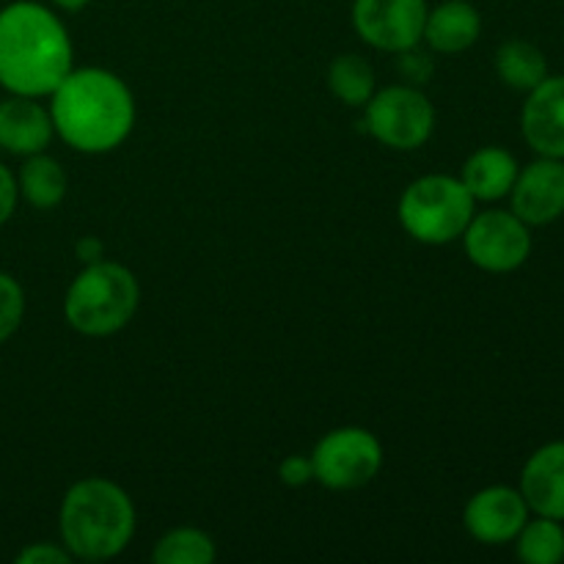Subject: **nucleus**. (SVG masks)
I'll list each match as a JSON object with an SVG mask.
<instances>
[{
  "label": "nucleus",
  "mask_w": 564,
  "mask_h": 564,
  "mask_svg": "<svg viewBox=\"0 0 564 564\" xmlns=\"http://www.w3.org/2000/svg\"><path fill=\"white\" fill-rule=\"evenodd\" d=\"M510 209L527 226H549L564 215V160L540 158L523 165L510 191Z\"/></svg>",
  "instance_id": "9b49d317"
},
{
  "label": "nucleus",
  "mask_w": 564,
  "mask_h": 564,
  "mask_svg": "<svg viewBox=\"0 0 564 564\" xmlns=\"http://www.w3.org/2000/svg\"><path fill=\"white\" fill-rule=\"evenodd\" d=\"M135 527V505L113 479L83 477L61 499L58 532L72 560H116L132 543Z\"/></svg>",
  "instance_id": "7ed1b4c3"
},
{
  "label": "nucleus",
  "mask_w": 564,
  "mask_h": 564,
  "mask_svg": "<svg viewBox=\"0 0 564 564\" xmlns=\"http://www.w3.org/2000/svg\"><path fill=\"white\" fill-rule=\"evenodd\" d=\"M496 75L512 91L529 94L534 86L551 75L549 58L538 44L527 42V39H507L499 50H496Z\"/></svg>",
  "instance_id": "a211bd4d"
},
{
  "label": "nucleus",
  "mask_w": 564,
  "mask_h": 564,
  "mask_svg": "<svg viewBox=\"0 0 564 564\" xmlns=\"http://www.w3.org/2000/svg\"><path fill=\"white\" fill-rule=\"evenodd\" d=\"M518 171H521V165L510 149L482 147L463 163L460 182L468 187L474 202L494 204L510 196Z\"/></svg>",
  "instance_id": "dca6fc26"
},
{
  "label": "nucleus",
  "mask_w": 564,
  "mask_h": 564,
  "mask_svg": "<svg viewBox=\"0 0 564 564\" xmlns=\"http://www.w3.org/2000/svg\"><path fill=\"white\" fill-rule=\"evenodd\" d=\"M369 135L394 152L422 149L435 132V108L422 86L394 83L372 94L364 105Z\"/></svg>",
  "instance_id": "423d86ee"
},
{
  "label": "nucleus",
  "mask_w": 564,
  "mask_h": 564,
  "mask_svg": "<svg viewBox=\"0 0 564 564\" xmlns=\"http://www.w3.org/2000/svg\"><path fill=\"white\" fill-rule=\"evenodd\" d=\"M400 75L402 80L411 83V86H424L427 77L433 75V61H430V55L422 53L419 47L405 50V53H400Z\"/></svg>",
  "instance_id": "b1692460"
},
{
  "label": "nucleus",
  "mask_w": 564,
  "mask_h": 564,
  "mask_svg": "<svg viewBox=\"0 0 564 564\" xmlns=\"http://www.w3.org/2000/svg\"><path fill=\"white\" fill-rule=\"evenodd\" d=\"M17 202H20V191H17V174H11L9 165L0 163V229L11 220L17 213Z\"/></svg>",
  "instance_id": "a878e982"
},
{
  "label": "nucleus",
  "mask_w": 564,
  "mask_h": 564,
  "mask_svg": "<svg viewBox=\"0 0 564 564\" xmlns=\"http://www.w3.org/2000/svg\"><path fill=\"white\" fill-rule=\"evenodd\" d=\"M477 213V202L460 176L424 174L402 191L397 215L411 240L422 246H449L460 240Z\"/></svg>",
  "instance_id": "39448f33"
},
{
  "label": "nucleus",
  "mask_w": 564,
  "mask_h": 564,
  "mask_svg": "<svg viewBox=\"0 0 564 564\" xmlns=\"http://www.w3.org/2000/svg\"><path fill=\"white\" fill-rule=\"evenodd\" d=\"M17 564H69L72 560L69 551L64 549V543H31L17 554Z\"/></svg>",
  "instance_id": "5701e85b"
},
{
  "label": "nucleus",
  "mask_w": 564,
  "mask_h": 564,
  "mask_svg": "<svg viewBox=\"0 0 564 564\" xmlns=\"http://www.w3.org/2000/svg\"><path fill=\"white\" fill-rule=\"evenodd\" d=\"M471 3H474V0H471Z\"/></svg>",
  "instance_id": "c85d7f7f"
},
{
  "label": "nucleus",
  "mask_w": 564,
  "mask_h": 564,
  "mask_svg": "<svg viewBox=\"0 0 564 564\" xmlns=\"http://www.w3.org/2000/svg\"><path fill=\"white\" fill-rule=\"evenodd\" d=\"M102 253L105 248L97 237H83V240L77 242V257H80V262H97V259H105Z\"/></svg>",
  "instance_id": "bb28decb"
},
{
  "label": "nucleus",
  "mask_w": 564,
  "mask_h": 564,
  "mask_svg": "<svg viewBox=\"0 0 564 564\" xmlns=\"http://www.w3.org/2000/svg\"><path fill=\"white\" fill-rule=\"evenodd\" d=\"M518 490L532 516L564 523V441H551L534 449L521 468Z\"/></svg>",
  "instance_id": "4468645a"
},
{
  "label": "nucleus",
  "mask_w": 564,
  "mask_h": 564,
  "mask_svg": "<svg viewBox=\"0 0 564 564\" xmlns=\"http://www.w3.org/2000/svg\"><path fill=\"white\" fill-rule=\"evenodd\" d=\"M532 510L521 490L510 485H490L468 499L463 510V527L477 543L507 545L518 538Z\"/></svg>",
  "instance_id": "9d476101"
},
{
  "label": "nucleus",
  "mask_w": 564,
  "mask_h": 564,
  "mask_svg": "<svg viewBox=\"0 0 564 564\" xmlns=\"http://www.w3.org/2000/svg\"><path fill=\"white\" fill-rule=\"evenodd\" d=\"M25 319V290L11 273L0 270V345L20 330Z\"/></svg>",
  "instance_id": "4be33fe9"
},
{
  "label": "nucleus",
  "mask_w": 564,
  "mask_h": 564,
  "mask_svg": "<svg viewBox=\"0 0 564 564\" xmlns=\"http://www.w3.org/2000/svg\"><path fill=\"white\" fill-rule=\"evenodd\" d=\"M314 482L345 494L367 488L383 468V444L364 427H336L312 449Z\"/></svg>",
  "instance_id": "0eeeda50"
},
{
  "label": "nucleus",
  "mask_w": 564,
  "mask_h": 564,
  "mask_svg": "<svg viewBox=\"0 0 564 564\" xmlns=\"http://www.w3.org/2000/svg\"><path fill=\"white\" fill-rule=\"evenodd\" d=\"M521 135L540 158L564 160V75H549L527 94Z\"/></svg>",
  "instance_id": "f8f14e48"
},
{
  "label": "nucleus",
  "mask_w": 564,
  "mask_h": 564,
  "mask_svg": "<svg viewBox=\"0 0 564 564\" xmlns=\"http://www.w3.org/2000/svg\"><path fill=\"white\" fill-rule=\"evenodd\" d=\"M463 251L474 268L485 273H516L532 257V226L523 224L512 209L474 213L463 231Z\"/></svg>",
  "instance_id": "6e6552de"
},
{
  "label": "nucleus",
  "mask_w": 564,
  "mask_h": 564,
  "mask_svg": "<svg viewBox=\"0 0 564 564\" xmlns=\"http://www.w3.org/2000/svg\"><path fill=\"white\" fill-rule=\"evenodd\" d=\"M50 3L61 11H80V9H86L91 0H50Z\"/></svg>",
  "instance_id": "cd10ccee"
},
{
  "label": "nucleus",
  "mask_w": 564,
  "mask_h": 564,
  "mask_svg": "<svg viewBox=\"0 0 564 564\" xmlns=\"http://www.w3.org/2000/svg\"><path fill=\"white\" fill-rule=\"evenodd\" d=\"M328 88L341 105L364 108L372 99V94L378 91L372 64L358 53L336 55L328 66Z\"/></svg>",
  "instance_id": "6ab92c4d"
},
{
  "label": "nucleus",
  "mask_w": 564,
  "mask_h": 564,
  "mask_svg": "<svg viewBox=\"0 0 564 564\" xmlns=\"http://www.w3.org/2000/svg\"><path fill=\"white\" fill-rule=\"evenodd\" d=\"M55 135L83 154H108L135 127V97L116 72L102 66H72L50 94Z\"/></svg>",
  "instance_id": "f257e3e1"
},
{
  "label": "nucleus",
  "mask_w": 564,
  "mask_h": 564,
  "mask_svg": "<svg viewBox=\"0 0 564 564\" xmlns=\"http://www.w3.org/2000/svg\"><path fill=\"white\" fill-rule=\"evenodd\" d=\"M512 545H516V556L523 564H562L564 523L545 516H529Z\"/></svg>",
  "instance_id": "aec40b11"
},
{
  "label": "nucleus",
  "mask_w": 564,
  "mask_h": 564,
  "mask_svg": "<svg viewBox=\"0 0 564 564\" xmlns=\"http://www.w3.org/2000/svg\"><path fill=\"white\" fill-rule=\"evenodd\" d=\"M53 138V116L36 97L9 94L0 99V152L31 158V154L47 152Z\"/></svg>",
  "instance_id": "ddd939ff"
},
{
  "label": "nucleus",
  "mask_w": 564,
  "mask_h": 564,
  "mask_svg": "<svg viewBox=\"0 0 564 564\" xmlns=\"http://www.w3.org/2000/svg\"><path fill=\"white\" fill-rule=\"evenodd\" d=\"M141 306V284L121 262L97 259L72 279L64 295V317L72 330L102 339L124 330Z\"/></svg>",
  "instance_id": "20e7f679"
},
{
  "label": "nucleus",
  "mask_w": 564,
  "mask_h": 564,
  "mask_svg": "<svg viewBox=\"0 0 564 564\" xmlns=\"http://www.w3.org/2000/svg\"><path fill=\"white\" fill-rule=\"evenodd\" d=\"M279 479L286 488H303V485L314 482V466L308 455H290L281 460Z\"/></svg>",
  "instance_id": "393cba45"
},
{
  "label": "nucleus",
  "mask_w": 564,
  "mask_h": 564,
  "mask_svg": "<svg viewBox=\"0 0 564 564\" xmlns=\"http://www.w3.org/2000/svg\"><path fill=\"white\" fill-rule=\"evenodd\" d=\"M66 180L64 165L55 158H50L47 152L31 154V158H22L20 171H17V191L25 204H31L33 209H55L66 198Z\"/></svg>",
  "instance_id": "f3484780"
},
{
  "label": "nucleus",
  "mask_w": 564,
  "mask_h": 564,
  "mask_svg": "<svg viewBox=\"0 0 564 564\" xmlns=\"http://www.w3.org/2000/svg\"><path fill=\"white\" fill-rule=\"evenodd\" d=\"M215 556V540L196 527L171 529L154 543L152 551V562L158 564H209Z\"/></svg>",
  "instance_id": "412c9836"
},
{
  "label": "nucleus",
  "mask_w": 564,
  "mask_h": 564,
  "mask_svg": "<svg viewBox=\"0 0 564 564\" xmlns=\"http://www.w3.org/2000/svg\"><path fill=\"white\" fill-rule=\"evenodd\" d=\"M427 11V0H352V28L369 47L400 55L422 44Z\"/></svg>",
  "instance_id": "1a4fd4ad"
},
{
  "label": "nucleus",
  "mask_w": 564,
  "mask_h": 564,
  "mask_svg": "<svg viewBox=\"0 0 564 564\" xmlns=\"http://www.w3.org/2000/svg\"><path fill=\"white\" fill-rule=\"evenodd\" d=\"M482 33V17L471 0H444L427 11L422 42L433 53L457 55L477 44Z\"/></svg>",
  "instance_id": "2eb2a0df"
},
{
  "label": "nucleus",
  "mask_w": 564,
  "mask_h": 564,
  "mask_svg": "<svg viewBox=\"0 0 564 564\" xmlns=\"http://www.w3.org/2000/svg\"><path fill=\"white\" fill-rule=\"evenodd\" d=\"M75 66V47L61 17L36 0L0 9V86L20 97H50Z\"/></svg>",
  "instance_id": "f03ea898"
}]
</instances>
